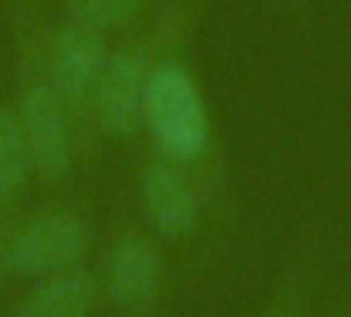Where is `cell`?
<instances>
[{"label":"cell","mask_w":351,"mask_h":317,"mask_svg":"<svg viewBox=\"0 0 351 317\" xmlns=\"http://www.w3.org/2000/svg\"><path fill=\"white\" fill-rule=\"evenodd\" d=\"M165 280V262L154 239L138 236V231H123L101 257V272H97V288L108 303L123 306V310H138V306L154 303Z\"/></svg>","instance_id":"4"},{"label":"cell","mask_w":351,"mask_h":317,"mask_svg":"<svg viewBox=\"0 0 351 317\" xmlns=\"http://www.w3.org/2000/svg\"><path fill=\"white\" fill-rule=\"evenodd\" d=\"M146 82L149 68L138 53L120 49L108 56L97 90L90 97L97 123L108 131L112 138H131L142 131V112H146Z\"/></svg>","instance_id":"7"},{"label":"cell","mask_w":351,"mask_h":317,"mask_svg":"<svg viewBox=\"0 0 351 317\" xmlns=\"http://www.w3.org/2000/svg\"><path fill=\"white\" fill-rule=\"evenodd\" d=\"M138 194H142V213H146L149 228L161 239H187L202 220V198H198L183 164H172L165 157L149 161L142 168Z\"/></svg>","instance_id":"6"},{"label":"cell","mask_w":351,"mask_h":317,"mask_svg":"<svg viewBox=\"0 0 351 317\" xmlns=\"http://www.w3.org/2000/svg\"><path fill=\"white\" fill-rule=\"evenodd\" d=\"M108 56L112 53L105 45V34L94 27L68 19L53 34V41H49V82L68 101V108L90 105Z\"/></svg>","instance_id":"5"},{"label":"cell","mask_w":351,"mask_h":317,"mask_svg":"<svg viewBox=\"0 0 351 317\" xmlns=\"http://www.w3.org/2000/svg\"><path fill=\"white\" fill-rule=\"evenodd\" d=\"M142 127L154 142L157 157H165V161L187 168L206 157L213 135L210 105H206V94L198 90L195 75L180 60H161L149 68Z\"/></svg>","instance_id":"1"},{"label":"cell","mask_w":351,"mask_h":317,"mask_svg":"<svg viewBox=\"0 0 351 317\" xmlns=\"http://www.w3.org/2000/svg\"><path fill=\"white\" fill-rule=\"evenodd\" d=\"M23 138L30 149V164L38 176L45 179H64L75 164V131H71V108L60 94L53 90V82H30L23 86L19 105Z\"/></svg>","instance_id":"3"},{"label":"cell","mask_w":351,"mask_h":317,"mask_svg":"<svg viewBox=\"0 0 351 317\" xmlns=\"http://www.w3.org/2000/svg\"><path fill=\"white\" fill-rule=\"evenodd\" d=\"M34 172L30 164V149L23 138L19 116L15 108H0V202H8L12 194H19V187Z\"/></svg>","instance_id":"9"},{"label":"cell","mask_w":351,"mask_h":317,"mask_svg":"<svg viewBox=\"0 0 351 317\" xmlns=\"http://www.w3.org/2000/svg\"><path fill=\"white\" fill-rule=\"evenodd\" d=\"M90 246L86 220L68 210H45L19 220L0 243V269L19 280H41L82 265Z\"/></svg>","instance_id":"2"},{"label":"cell","mask_w":351,"mask_h":317,"mask_svg":"<svg viewBox=\"0 0 351 317\" xmlns=\"http://www.w3.org/2000/svg\"><path fill=\"white\" fill-rule=\"evenodd\" d=\"M262 317H295V310H288V306H269Z\"/></svg>","instance_id":"11"},{"label":"cell","mask_w":351,"mask_h":317,"mask_svg":"<svg viewBox=\"0 0 351 317\" xmlns=\"http://www.w3.org/2000/svg\"><path fill=\"white\" fill-rule=\"evenodd\" d=\"M97 295H101L97 277L86 272L82 265H75V269L56 272V277H41L19 299L12 317H90Z\"/></svg>","instance_id":"8"},{"label":"cell","mask_w":351,"mask_h":317,"mask_svg":"<svg viewBox=\"0 0 351 317\" xmlns=\"http://www.w3.org/2000/svg\"><path fill=\"white\" fill-rule=\"evenodd\" d=\"M146 8V0H71V19L82 27H94L101 34L123 30L128 23H135Z\"/></svg>","instance_id":"10"}]
</instances>
